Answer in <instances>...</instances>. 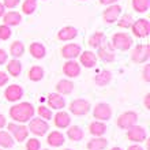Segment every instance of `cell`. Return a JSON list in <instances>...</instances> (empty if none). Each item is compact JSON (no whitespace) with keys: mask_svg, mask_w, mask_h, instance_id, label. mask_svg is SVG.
I'll use <instances>...</instances> for the list:
<instances>
[{"mask_svg":"<svg viewBox=\"0 0 150 150\" xmlns=\"http://www.w3.org/2000/svg\"><path fill=\"white\" fill-rule=\"evenodd\" d=\"M7 59H8L7 52L0 48V66H1V64H6V63H7Z\"/></svg>","mask_w":150,"mask_h":150,"instance_id":"60d3db41","label":"cell"},{"mask_svg":"<svg viewBox=\"0 0 150 150\" xmlns=\"http://www.w3.org/2000/svg\"><path fill=\"white\" fill-rule=\"evenodd\" d=\"M111 150H122V149H120V147H112Z\"/></svg>","mask_w":150,"mask_h":150,"instance_id":"681fc988","label":"cell"},{"mask_svg":"<svg viewBox=\"0 0 150 150\" xmlns=\"http://www.w3.org/2000/svg\"><path fill=\"white\" fill-rule=\"evenodd\" d=\"M7 82H8V75L4 71H0V87L7 85Z\"/></svg>","mask_w":150,"mask_h":150,"instance_id":"b9f144b4","label":"cell"},{"mask_svg":"<svg viewBox=\"0 0 150 150\" xmlns=\"http://www.w3.org/2000/svg\"><path fill=\"white\" fill-rule=\"evenodd\" d=\"M29 51H30V55L34 57V59H42L47 55V49L41 42H33L30 44L29 47Z\"/></svg>","mask_w":150,"mask_h":150,"instance_id":"7402d4cb","label":"cell"},{"mask_svg":"<svg viewBox=\"0 0 150 150\" xmlns=\"http://www.w3.org/2000/svg\"><path fill=\"white\" fill-rule=\"evenodd\" d=\"M120 14H122V7L117 4H112L103 12V18L105 23H115V22H117Z\"/></svg>","mask_w":150,"mask_h":150,"instance_id":"8fae6325","label":"cell"},{"mask_svg":"<svg viewBox=\"0 0 150 150\" xmlns=\"http://www.w3.org/2000/svg\"><path fill=\"white\" fill-rule=\"evenodd\" d=\"M72 90H74V83L70 79H62L56 85V91L60 96L70 94V93H72Z\"/></svg>","mask_w":150,"mask_h":150,"instance_id":"d6986e66","label":"cell"},{"mask_svg":"<svg viewBox=\"0 0 150 150\" xmlns=\"http://www.w3.org/2000/svg\"><path fill=\"white\" fill-rule=\"evenodd\" d=\"M45 150H48V149H45Z\"/></svg>","mask_w":150,"mask_h":150,"instance_id":"816d5d0a","label":"cell"},{"mask_svg":"<svg viewBox=\"0 0 150 150\" xmlns=\"http://www.w3.org/2000/svg\"><path fill=\"white\" fill-rule=\"evenodd\" d=\"M112 81V72L108 71V70H103L100 71L98 74L94 76V82L98 85V86H105Z\"/></svg>","mask_w":150,"mask_h":150,"instance_id":"cb8c5ba5","label":"cell"},{"mask_svg":"<svg viewBox=\"0 0 150 150\" xmlns=\"http://www.w3.org/2000/svg\"><path fill=\"white\" fill-rule=\"evenodd\" d=\"M4 14H6V7L3 6V3H0V18H3Z\"/></svg>","mask_w":150,"mask_h":150,"instance_id":"7dc6e473","label":"cell"},{"mask_svg":"<svg viewBox=\"0 0 150 150\" xmlns=\"http://www.w3.org/2000/svg\"><path fill=\"white\" fill-rule=\"evenodd\" d=\"M6 124H7V120H6V117H4V115L0 113V128H3Z\"/></svg>","mask_w":150,"mask_h":150,"instance_id":"bcb514c9","label":"cell"},{"mask_svg":"<svg viewBox=\"0 0 150 150\" xmlns=\"http://www.w3.org/2000/svg\"><path fill=\"white\" fill-rule=\"evenodd\" d=\"M55 126L59 127V128H66V127L70 126L71 123V119H70V115L64 111H59L55 115Z\"/></svg>","mask_w":150,"mask_h":150,"instance_id":"ffe728a7","label":"cell"},{"mask_svg":"<svg viewBox=\"0 0 150 150\" xmlns=\"http://www.w3.org/2000/svg\"><path fill=\"white\" fill-rule=\"evenodd\" d=\"M63 72L68 78H76L81 74V64L75 60H67L63 66Z\"/></svg>","mask_w":150,"mask_h":150,"instance_id":"5bb4252c","label":"cell"},{"mask_svg":"<svg viewBox=\"0 0 150 150\" xmlns=\"http://www.w3.org/2000/svg\"><path fill=\"white\" fill-rule=\"evenodd\" d=\"M81 45L78 44H67L62 48V56L67 60H75V57H78L81 55Z\"/></svg>","mask_w":150,"mask_h":150,"instance_id":"4fadbf2b","label":"cell"},{"mask_svg":"<svg viewBox=\"0 0 150 150\" xmlns=\"http://www.w3.org/2000/svg\"><path fill=\"white\" fill-rule=\"evenodd\" d=\"M93 116L94 119H98L100 122H105V120H109L112 116V109L111 107L105 103H100L97 104L93 109Z\"/></svg>","mask_w":150,"mask_h":150,"instance_id":"9c48e42d","label":"cell"},{"mask_svg":"<svg viewBox=\"0 0 150 150\" xmlns=\"http://www.w3.org/2000/svg\"><path fill=\"white\" fill-rule=\"evenodd\" d=\"M79 64H82L83 67L86 68H93L97 64V56L90 51L81 52V55H79Z\"/></svg>","mask_w":150,"mask_h":150,"instance_id":"9a60e30c","label":"cell"},{"mask_svg":"<svg viewBox=\"0 0 150 150\" xmlns=\"http://www.w3.org/2000/svg\"><path fill=\"white\" fill-rule=\"evenodd\" d=\"M7 128H8V132H11L12 134V132L18 128V124H16V123H10V124L7 126Z\"/></svg>","mask_w":150,"mask_h":150,"instance_id":"7bdbcfd3","label":"cell"},{"mask_svg":"<svg viewBox=\"0 0 150 150\" xmlns=\"http://www.w3.org/2000/svg\"><path fill=\"white\" fill-rule=\"evenodd\" d=\"M132 37L127 33H115L112 36V47L117 51H128L132 47Z\"/></svg>","mask_w":150,"mask_h":150,"instance_id":"7a4b0ae2","label":"cell"},{"mask_svg":"<svg viewBox=\"0 0 150 150\" xmlns=\"http://www.w3.org/2000/svg\"><path fill=\"white\" fill-rule=\"evenodd\" d=\"M7 71L12 76H18L22 71V63L19 62V59H12L8 62L7 64Z\"/></svg>","mask_w":150,"mask_h":150,"instance_id":"484cf974","label":"cell"},{"mask_svg":"<svg viewBox=\"0 0 150 150\" xmlns=\"http://www.w3.org/2000/svg\"><path fill=\"white\" fill-rule=\"evenodd\" d=\"M28 128L30 130V132H33L37 137H42V135H45L48 132L49 126H48L47 120H44L41 117H37V119H32L30 120V124H29Z\"/></svg>","mask_w":150,"mask_h":150,"instance_id":"52a82bcc","label":"cell"},{"mask_svg":"<svg viewBox=\"0 0 150 150\" xmlns=\"http://www.w3.org/2000/svg\"><path fill=\"white\" fill-rule=\"evenodd\" d=\"M0 150H1V149H0Z\"/></svg>","mask_w":150,"mask_h":150,"instance_id":"f5cc1de1","label":"cell"},{"mask_svg":"<svg viewBox=\"0 0 150 150\" xmlns=\"http://www.w3.org/2000/svg\"><path fill=\"white\" fill-rule=\"evenodd\" d=\"M131 30H132V34L138 38H145V37L149 36L150 33V22L145 18H141L138 21H134L132 25H131Z\"/></svg>","mask_w":150,"mask_h":150,"instance_id":"277c9868","label":"cell"},{"mask_svg":"<svg viewBox=\"0 0 150 150\" xmlns=\"http://www.w3.org/2000/svg\"><path fill=\"white\" fill-rule=\"evenodd\" d=\"M11 34H12L11 28H8L6 25H1V26H0V40L6 41V40H8L11 37Z\"/></svg>","mask_w":150,"mask_h":150,"instance_id":"8d00e7d4","label":"cell"},{"mask_svg":"<svg viewBox=\"0 0 150 150\" xmlns=\"http://www.w3.org/2000/svg\"><path fill=\"white\" fill-rule=\"evenodd\" d=\"M89 111H90V104L86 100L78 98L71 101L70 104V112L75 116H83V115L89 113Z\"/></svg>","mask_w":150,"mask_h":150,"instance_id":"ba28073f","label":"cell"},{"mask_svg":"<svg viewBox=\"0 0 150 150\" xmlns=\"http://www.w3.org/2000/svg\"><path fill=\"white\" fill-rule=\"evenodd\" d=\"M104 41H105V34L103 32H96L89 37V45L94 49H97Z\"/></svg>","mask_w":150,"mask_h":150,"instance_id":"83f0119b","label":"cell"},{"mask_svg":"<svg viewBox=\"0 0 150 150\" xmlns=\"http://www.w3.org/2000/svg\"><path fill=\"white\" fill-rule=\"evenodd\" d=\"M127 138L130 139L131 142H143V141H146V130L141 126H132L128 128L127 131Z\"/></svg>","mask_w":150,"mask_h":150,"instance_id":"30bf717a","label":"cell"},{"mask_svg":"<svg viewBox=\"0 0 150 150\" xmlns=\"http://www.w3.org/2000/svg\"><path fill=\"white\" fill-rule=\"evenodd\" d=\"M128 150H143L141 146H138V145H131L130 147H128Z\"/></svg>","mask_w":150,"mask_h":150,"instance_id":"c3c4849f","label":"cell"},{"mask_svg":"<svg viewBox=\"0 0 150 150\" xmlns=\"http://www.w3.org/2000/svg\"><path fill=\"white\" fill-rule=\"evenodd\" d=\"M108 146V141L105 138H94L89 141L87 149L89 150H104Z\"/></svg>","mask_w":150,"mask_h":150,"instance_id":"4316f807","label":"cell"},{"mask_svg":"<svg viewBox=\"0 0 150 150\" xmlns=\"http://www.w3.org/2000/svg\"><path fill=\"white\" fill-rule=\"evenodd\" d=\"M25 53V45L23 42L21 41H14L10 47V55L14 57V59H19L21 56Z\"/></svg>","mask_w":150,"mask_h":150,"instance_id":"d4e9b609","label":"cell"},{"mask_svg":"<svg viewBox=\"0 0 150 150\" xmlns=\"http://www.w3.org/2000/svg\"><path fill=\"white\" fill-rule=\"evenodd\" d=\"M4 96H6V100L10 101V103H16V101H19L22 98V96H23V89L19 86V85H11V86H8L4 91Z\"/></svg>","mask_w":150,"mask_h":150,"instance_id":"7c38bea8","label":"cell"},{"mask_svg":"<svg viewBox=\"0 0 150 150\" xmlns=\"http://www.w3.org/2000/svg\"><path fill=\"white\" fill-rule=\"evenodd\" d=\"M28 76L33 82H38V81H41V79L44 78V68L40 67V66H33V67L29 70Z\"/></svg>","mask_w":150,"mask_h":150,"instance_id":"f1b7e54d","label":"cell"},{"mask_svg":"<svg viewBox=\"0 0 150 150\" xmlns=\"http://www.w3.org/2000/svg\"><path fill=\"white\" fill-rule=\"evenodd\" d=\"M116 1H119V0H100V3L104 4V6H112V4H115Z\"/></svg>","mask_w":150,"mask_h":150,"instance_id":"ee69618b","label":"cell"},{"mask_svg":"<svg viewBox=\"0 0 150 150\" xmlns=\"http://www.w3.org/2000/svg\"><path fill=\"white\" fill-rule=\"evenodd\" d=\"M12 134H14L15 141H18V142H23L29 135V128L26 126H18V128H16Z\"/></svg>","mask_w":150,"mask_h":150,"instance_id":"1f68e13d","label":"cell"},{"mask_svg":"<svg viewBox=\"0 0 150 150\" xmlns=\"http://www.w3.org/2000/svg\"><path fill=\"white\" fill-rule=\"evenodd\" d=\"M89 131H90L91 135H94L96 138H97V137H103V135L107 132V126H105L103 122L97 120V122L90 123V126H89Z\"/></svg>","mask_w":150,"mask_h":150,"instance_id":"603a6c76","label":"cell"},{"mask_svg":"<svg viewBox=\"0 0 150 150\" xmlns=\"http://www.w3.org/2000/svg\"><path fill=\"white\" fill-rule=\"evenodd\" d=\"M3 22L6 26L11 28V26H16L22 22V15L16 11H8L3 15Z\"/></svg>","mask_w":150,"mask_h":150,"instance_id":"ac0fdd59","label":"cell"},{"mask_svg":"<svg viewBox=\"0 0 150 150\" xmlns=\"http://www.w3.org/2000/svg\"><path fill=\"white\" fill-rule=\"evenodd\" d=\"M41 147V143L37 138H30L26 142V150H40Z\"/></svg>","mask_w":150,"mask_h":150,"instance_id":"74e56055","label":"cell"},{"mask_svg":"<svg viewBox=\"0 0 150 150\" xmlns=\"http://www.w3.org/2000/svg\"><path fill=\"white\" fill-rule=\"evenodd\" d=\"M64 150H71V149H64Z\"/></svg>","mask_w":150,"mask_h":150,"instance_id":"f907efd6","label":"cell"},{"mask_svg":"<svg viewBox=\"0 0 150 150\" xmlns=\"http://www.w3.org/2000/svg\"><path fill=\"white\" fill-rule=\"evenodd\" d=\"M78 36V30L74 26H64L57 32V38L60 41H71Z\"/></svg>","mask_w":150,"mask_h":150,"instance_id":"2e32d148","label":"cell"},{"mask_svg":"<svg viewBox=\"0 0 150 150\" xmlns=\"http://www.w3.org/2000/svg\"><path fill=\"white\" fill-rule=\"evenodd\" d=\"M47 142H48V145L52 147H59V146H62L66 141H64V135L62 134V132H59V131H52L51 134L48 135Z\"/></svg>","mask_w":150,"mask_h":150,"instance_id":"44dd1931","label":"cell"},{"mask_svg":"<svg viewBox=\"0 0 150 150\" xmlns=\"http://www.w3.org/2000/svg\"><path fill=\"white\" fill-rule=\"evenodd\" d=\"M150 0H132V8L139 14H143L149 10Z\"/></svg>","mask_w":150,"mask_h":150,"instance_id":"4dcf8cb0","label":"cell"},{"mask_svg":"<svg viewBox=\"0 0 150 150\" xmlns=\"http://www.w3.org/2000/svg\"><path fill=\"white\" fill-rule=\"evenodd\" d=\"M37 112H38L40 117L44 119V120H49V119H52V111H51V109H49L48 107L40 105L38 109H37Z\"/></svg>","mask_w":150,"mask_h":150,"instance_id":"d590c367","label":"cell"},{"mask_svg":"<svg viewBox=\"0 0 150 150\" xmlns=\"http://www.w3.org/2000/svg\"><path fill=\"white\" fill-rule=\"evenodd\" d=\"M150 57V45L149 44H139L134 48V51L131 53V59L134 63L142 64L146 63Z\"/></svg>","mask_w":150,"mask_h":150,"instance_id":"3957f363","label":"cell"},{"mask_svg":"<svg viewBox=\"0 0 150 150\" xmlns=\"http://www.w3.org/2000/svg\"><path fill=\"white\" fill-rule=\"evenodd\" d=\"M21 0H4L3 6L6 8H15L18 4H19Z\"/></svg>","mask_w":150,"mask_h":150,"instance_id":"f35d334b","label":"cell"},{"mask_svg":"<svg viewBox=\"0 0 150 150\" xmlns=\"http://www.w3.org/2000/svg\"><path fill=\"white\" fill-rule=\"evenodd\" d=\"M97 49H98V53H97V55H98V57L103 60V62H107V63H112V62H115V59H116L115 48L112 47L111 42H108L107 40H105Z\"/></svg>","mask_w":150,"mask_h":150,"instance_id":"5b68a950","label":"cell"},{"mask_svg":"<svg viewBox=\"0 0 150 150\" xmlns=\"http://www.w3.org/2000/svg\"><path fill=\"white\" fill-rule=\"evenodd\" d=\"M36 113V109L30 103H19L12 105L10 109V116L14 122H19V123H26L30 119H33Z\"/></svg>","mask_w":150,"mask_h":150,"instance_id":"6da1fadb","label":"cell"},{"mask_svg":"<svg viewBox=\"0 0 150 150\" xmlns=\"http://www.w3.org/2000/svg\"><path fill=\"white\" fill-rule=\"evenodd\" d=\"M145 107H146V109H150V94L149 93L145 96Z\"/></svg>","mask_w":150,"mask_h":150,"instance_id":"f6af8a7d","label":"cell"},{"mask_svg":"<svg viewBox=\"0 0 150 150\" xmlns=\"http://www.w3.org/2000/svg\"><path fill=\"white\" fill-rule=\"evenodd\" d=\"M117 26L122 29H130L131 25H132V22H134V19H132V16L130 15V14H124V15L120 18V19H117Z\"/></svg>","mask_w":150,"mask_h":150,"instance_id":"e575fe53","label":"cell"},{"mask_svg":"<svg viewBox=\"0 0 150 150\" xmlns=\"http://www.w3.org/2000/svg\"><path fill=\"white\" fill-rule=\"evenodd\" d=\"M48 105L52 108V109H62V108L66 107V100H64L63 96L57 94V93H51L48 96Z\"/></svg>","mask_w":150,"mask_h":150,"instance_id":"e0dca14e","label":"cell"},{"mask_svg":"<svg viewBox=\"0 0 150 150\" xmlns=\"http://www.w3.org/2000/svg\"><path fill=\"white\" fill-rule=\"evenodd\" d=\"M142 75H143V79H145L146 82H150V64H145Z\"/></svg>","mask_w":150,"mask_h":150,"instance_id":"ab89813d","label":"cell"},{"mask_svg":"<svg viewBox=\"0 0 150 150\" xmlns=\"http://www.w3.org/2000/svg\"><path fill=\"white\" fill-rule=\"evenodd\" d=\"M12 145H14V139L10 132L0 131V147H12Z\"/></svg>","mask_w":150,"mask_h":150,"instance_id":"d6a6232c","label":"cell"},{"mask_svg":"<svg viewBox=\"0 0 150 150\" xmlns=\"http://www.w3.org/2000/svg\"><path fill=\"white\" fill-rule=\"evenodd\" d=\"M137 120H138V115L132 111H127L119 116L117 120H116V124L123 130H128L130 127L137 124Z\"/></svg>","mask_w":150,"mask_h":150,"instance_id":"8992f818","label":"cell"},{"mask_svg":"<svg viewBox=\"0 0 150 150\" xmlns=\"http://www.w3.org/2000/svg\"><path fill=\"white\" fill-rule=\"evenodd\" d=\"M37 8V0H25L23 4H22V11L26 15H30L36 11Z\"/></svg>","mask_w":150,"mask_h":150,"instance_id":"836d02e7","label":"cell"},{"mask_svg":"<svg viewBox=\"0 0 150 150\" xmlns=\"http://www.w3.org/2000/svg\"><path fill=\"white\" fill-rule=\"evenodd\" d=\"M67 135H68V138L71 139V141H75V142H78V141H82L83 138V131L81 127L78 126H72L70 127L67 130Z\"/></svg>","mask_w":150,"mask_h":150,"instance_id":"f546056e","label":"cell"}]
</instances>
